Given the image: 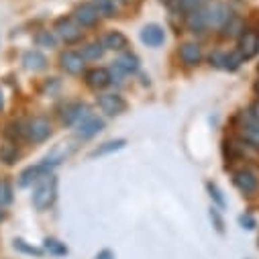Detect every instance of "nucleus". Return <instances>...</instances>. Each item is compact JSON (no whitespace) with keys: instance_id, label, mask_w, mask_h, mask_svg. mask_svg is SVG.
Instances as JSON below:
<instances>
[{"instance_id":"nucleus-1","label":"nucleus","mask_w":259,"mask_h":259,"mask_svg":"<svg viewBox=\"0 0 259 259\" xmlns=\"http://www.w3.org/2000/svg\"><path fill=\"white\" fill-rule=\"evenodd\" d=\"M57 198V178L47 174L37 182V188L33 192V204L37 210H47Z\"/></svg>"},{"instance_id":"nucleus-2","label":"nucleus","mask_w":259,"mask_h":259,"mask_svg":"<svg viewBox=\"0 0 259 259\" xmlns=\"http://www.w3.org/2000/svg\"><path fill=\"white\" fill-rule=\"evenodd\" d=\"M55 31L66 43H78L82 39V27L72 17H61L55 21Z\"/></svg>"},{"instance_id":"nucleus-3","label":"nucleus","mask_w":259,"mask_h":259,"mask_svg":"<svg viewBox=\"0 0 259 259\" xmlns=\"http://www.w3.org/2000/svg\"><path fill=\"white\" fill-rule=\"evenodd\" d=\"M259 53V33L253 29H243L239 35V55L241 59H253Z\"/></svg>"},{"instance_id":"nucleus-4","label":"nucleus","mask_w":259,"mask_h":259,"mask_svg":"<svg viewBox=\"0 0 259 259\" xmlns=\"http://www.w3.org/2000/svg\"><path fill=\"white\" fill-rule=\"evenodd\" d=\"M25 133L29 137V141L33 143H43L49 135H51V122L45 118V116H35L29 120Z\"/></svg>"},{"instance_id":"nucleus-5","label":"nucleus","mask_w":259,"mask_h":259,"mask_svg":"<svg viewBox=\"0 0 259 259\" xmlns=\"http://www.w3.org/2000/svg\"><path fill=\"white\" fill-rule=\"evenodd\" d=\"M102 128H104V120L98 118V116H94V114H88L86 118H82V120L76 124V135H78L80 139H90V137H94L96 133H100Z\"/></svg>"},{"instance_id":"nucleus-6","label":"nucleus","mask_w":259,"mask_h":259,"mask_svg":"<svg viewBox=\"0 0 259 259\" xmlns=\"http://www.w3.org/2000/svg\"><path fill=\"white\" fill-rule=\"evenodd\" d=\"M59 66H61L63 72H68L72 76H78L84 70V57L78 51H63L59 55Z\"/></svg>"},{"instance_id":"nucleus-7","label":"nucleus","mask_w":259,"mask_h":259,"mask_svg":"<svg viewBox=\"0 0 259 259\" xmlns=\"http://www.w3.org/2000/svg\"><path fill=\"white\" fill-rule=\"evenodd\" d=\"M98 106L102 108L104 114L116 116V114H122V112H124L126 102H124L122 96H118V94H100V96H98Z\"/></svg>"},{"instance_id":"nucleus-8","label":"nucleus","mask_w":259,"mask_h":259,"mask_svg":"<svg viewBox=\"0 0 259 259\" xmlns=\"http://www.w3.org/2000/svg\"><path fill=\"white\" fill-rule=\"evenodd\" d=\"M98 11L94 9V5L92 3H84V5H78L76 7V11H74V15H72V19L84 29V27H92V25H96L98 23Z\"/></svg>"},{"instance_id":"nucleus-9","label":"nucleus","mask_w":259,"mask_h":259,"mask_svg":"<svg viewBox=\"0 0 259 259\" xmlns=\"http://www.w3.org/2000/svg\"><path fill=\"white\" fill-rule=\"evenodd\" d=\"M241 55L239 53H229V51H212L210 53V63L221 70H237L241 66Z\"/></svg>"},{"instance_id":"nucleus-10","label":"nucleus","mask_w":259,"mask_h":259,"mask_svg":"<svg viewBox=\"0 0 259 259\" xmlns=\"http://www.w3.org/2000/svg\"><path fill=\"white\" fill-rule=\"evenodd\" d=\"M206 11V21H208V27H225L231 19V13L225 5L221 3H214L212 7L204 9Z\"/></svg>"},{"instance_id":"nucleus-11","label":"nucleus","mask_w":259,"mask_h":259,"mask_svg":"<svg viewBox=\"0 0 259 259\" xmlns=\"http://www.w3.org/2000/svg\"><path fill=\"white\" fill-rule=\"evenodd\" d=\"M233 184L243 192V194H253L257 190V178L251 169H239L233 174Z\"/></svg>"},{"instance_id":"nucleus-12","label":"nucleus","mask_w":259,"mask_h":259,"mask_svg":"<svg viewBox=\"0 0 259 259\" xmlns=\"http://www.w3.org/2000/svg\"><path fill=\"white\" fill-rule=\"evenodd\" d=\"M90 112H88V106L84 104V102H72V104H68L66 106V110H63V114H61V118H63V122L66 124H70V126H76L82 118H86Z\"/></svg>"},{"instance_id":"nucleus-13","label":"nucleus","mask_w":259,"mask_h":259,"mask_svg":"<svg viewBox=\"0 0 259 259\" xmlns=\"http://www.w3.org/2000/svg\"><path fill=\"white\" fill-rule=\"evenodd\" d=\"M72 151H74V147H72L70 143H59V145H55V147L45 155V159H43L41 163L51 169V167L59 165L61 161H66V157H70Z\"/></svg>"},{"instance_id":"nucleus-14","label":"nucleus","mask_w":259,"mask_h":259,"mask_svg":"<svg viewBox=\"0 0 259 259\" xmlns=\"http://www.w3.org/2000/svg\"><path fill=\"white\" fill-rule=\"evenodd\" d=\"M178 53H180V59L186 63V66H198L200 59H202V49H200V45H198V43H192V41L182 43Z\"/></svg>"},{"instance_id":"nucleus-15","label":"nucleus","mask_w":259,"mask_h":259,"mask_svg":"<svg viewBox=\"0 0 259 259\" xmlns=\"http://www.w3.org/2000/svg\"><path fill=\"white\" fill-rule=\"evenodd\" d=\"M110 82H112V76H110V72L106 68H94V70L86 72V84L90 88H94V90H102Z\"/></svg>"},{"instance_id":"nucleus-16","label":"nucleus","mask_w":259,"mask_h":259,"mask_svg":"<svg viewBox=\"0 0 259 259\" xmlns=\"http://www.w3.org/2000/svg\"><path fill=\"white\" fill-rule=\"evenodd\" d=\"M47 174H49V167H47V165H43V163L31 165V167H27V169H23V171H21V176H19V186L27 188V186H31V184L39 182L41 178H45Z\"/></svg>"},{"instance_id":"nucleus-17","label":"nucleus","mask_w":259,"mask_h":259,"mask_svg":"<svg viewBox=\"0 0 259 259\" xmlns=\"http://www.w3.org/2000/svg\"><path fill=\"white\" fill-rule=\"evenodd\" d=\"M241 135L247 143H251L253 147L259 149V122L251 114H245V120L241 124Z\"/></svg>"},{"instance_id":"nucleus-18","label":"nucleus","mask_w":259,"mask_h":259,"mask_svg":"<svg viewBox=\"0 0 259 259\" xmlns=\"http://www.w3.org/2000/svg\"><path fill=\"white\" fill-rule=\"evenodd\" d=\"M141 41L149 47H159L165 41V33L159 25H145L141 31Z\"/></svg>"},{"instance_id":"nucleus-19","label":"nucleus","mask_w":259,"mask_h":259,"mask_svg":"<svg viewBox=\"0 0 259 259\" xmlns=\"http://www.w3.org/2000/svg\"><path fill=\"white\" fill-rule=\"evenodd\" d=\"M23 66L29 72H41L47 66V57L43 53H39V51H27L23 55Z\"/></svg>"},{"instance_id":"nucleus-20","label":"nucleus","mask_w":259,"mask_h":259,"mask_svg":"<svg viewBox=\"0 0 259 259\" xmlns=\"http://www.w3.org/2000/svg\"><path fill=\"white\" fill-rule=\"evenodd\" d=\"M186 25L190 31L194 33H202L206 27H208V21H206V11L204 9H196L188 13V19H186Z\"/></svg>"},{"instance_id":"nucleus-21","label":"nucleus","mask_w":259,"mask_h":259,"mask_svg":"<svg viewBox=\"0 0 259 259\" xmlns=\"http://www.w3.org/2000/svg\"><path fill=\"white\" fill-rule=\"evenodd\" d=\"M114 68L120 72V74H135L139 70V57L133 55V53H124L116 59Z\"/></svg>"},{"instance_id":"nucleus-22","label":"nucleus","mask_w":259,"mask_h":259,"mask_svg":"<svg viewBox=\"0 0 259 259\" xmlns=\"http://www.w3.org/2000/svg\"><path fill=\"white\" fill-rule=\"evenodd\" d=\"M102 45H104L106 49H112V51H122V49H126L128 41H126V37H124L120 31H110V33L102 39Z\"/></svg>"},{"instance_id":"nucleus-23","label":"nucleus","mask_w":259,"mask_h":259,"mask_svg":"<svg viewBox=\"0 0 259 259\" xmlns=\"http://www.w3.org/2000/svg\"><path fill=\"white\" fill-rule=\"evenodd\" d=\"M17 159H19V147H17V143L5 141L3 145H0V161L7 163V165H13Z\"/></svg>"},{"instance_id":"nucleus-24","label":"nucleus","mask_w":259,"mask_h":259,"mask_svg":"<svg viewBox=\"0 0 259 259\" xmlns=\"http://www.w3.org/2000/svg\"><path fill=\"white\" fill-rule=\"evenodd\" d=\"M92 5L100 17H114L116 15V0H92Z\"/></svg>"},{"instance_id":"nucleus-25","label":"nucleus","mask_w":259,"mask_h":259,"mask_svg":"<svg viewBox=\"0 0 259 259\" xmlns=\"http://www.w3.org/2000/svg\"><path fill=\"white\" fill-rule=\"evenodd\" d=\"M104 51H106V47L102 45V41H98V43H88V45L82 49V57L96 61V59H100V57L104 55Z\"/></svg>"},{"instance_id":"nucleus-26","label":"nucleus","mask_w":259,"mask_h":259,"mask_svg":"<svg viewBox=\"0 0 259 259\" xmlns=\"http://www.w3.org/2000/svg\"><path fill=\"white\" fill-rule=\"evenodd\" d=\"M124 145H126V141H124V139L108 141V143H104L102 147H98L96 151H92V157H98V155H104V153H112V151H118V149H122Z\"/></svg>"},{"instance_id":"nucleus-27","label":"nucleus","mask_w":259,"mask_h":259,"mask_svg":"<svg viewBox=\"0 0 259 259\" xmlns=\"http://www.w3.org/2000/svg\"><path fill=\"white\" fill-rule=\"evenodd\" d=\"M35 43H37L39 47L53 49V47H55V43H57V39H55V35H53V33H49V31H41V33H37Z\"/></svg>"},{"instance_id":"nucleus-28","label":"nucleus","mask_w":259,"mask_h":259,"mask_svg":"<svg viewBox=\"0 0 259 259\" xmlns=\"http://www.w3.org/2000/svg\"><path fill=\"white\" fill-rule=\"evenodd\" d=\"M45 249L49 251V253H53V255H68V247L63 245L61 241H57V239H45Z\"/></svg>"},{"instance_id":"nucleus-29","label":"nucleus","mask_w":259,"mask_h":259,"mask_svg":"<svg viewBox=\"0 0 259 259\" xmlns=\"http://www.w3.org/2000/svg\"><path fill=\"white\" fill-rule=\"evenodd\" d=\"M11 200H13V188H11V184L7 180H0V208L11 204Z\"/></svg>"},{"instance_id":"nucleus-30","label":"nucleus","mask_w":259,"mask_h":259,"mask_svg":"<svg viewBox=\"0 0 259 259\" xmlns=\"http://www.w3.org/2000/svg\"><path fill=\"white\" fill-rule=\"evenodd\" d=\"M202 3H204V0H178V7L184 13H192L196 9H202Z\"/></svg>"},{"instance_id":"nucleus-31","label":"nucleus","mask_w":259,"mask_h":259,"mask_svg":"<svg viewBox=\"0 0 259 259\" xmlns=\"http://www.w3.org/2000/svg\"><path fill=\"white\" fill-rule=\"evenodd\" d=\"M15 249H19V251H23V253H29V255H41V249L29 247V245H27L25 241H21V239L15 241Z\"/></svg>"},{"instance_id":"nucleus-32","label":"nucleus","mask_w":259,"mask_h":259,"mask_svg":"<svg viewBox=\"0 0 259 259\" xmlns=\"http://www.w3.org/2000/svg\"><path fill=\"white\" fill-rule=\"evenodd\" d=\"M210 221L214 223V229H217L219 233H223V231H225V223H223V219H221V214H219V210H217V208H210Z\"/></svg>"},{"instance_id":"nucleus-33","label":"nucleus","mask_w":259,"mask_h":259,"mask_svg":"<svg viewBox=\"0 0 259 259\" xmlns=\"http://www.w3.org/2000/svg\"><path fill=\"white\" fill-rule=\"evenodd\" d=\"M23 133H25V128H21L19 122H13V124L7 126V137H13L15 139V137H21Z\"/></svg>"},{"instance_id":"nucleus-34","label":"nucleus","mask_w":259,"mask_h":259,"mask_svg":"<svg viewBox=\"0 0 259 259\" xmlns=\"http://www.w3.org/2000/svg\"><path fill=\"white\" fill-rule=\"evenodd\" d=\"M208 192H210V196L217 200V204H219V206H225V198H223L221 190H219L214 184H208Z\"/></svg>"},{"instance_id":"nucleus-35","label":"nucleus","mask_w":259,"mask_h":259,"mask_svg":"<svg viewBox=\"0 0 259 259\" xmlns=\"http://www.w3.org/2000/svg\"><path fill=\"white\" fill-rule=\"evenodd\" d=\"M239 223L243 225V229H249V231L255 227V219H253L251 214H243V217L239 219Z\"/></svg>"},{"instance_id":"nucleus-36","label":"nucleus","mask_w":259,"mask_h":259,"mask_svg":"<svg viewBox=\"0 0 259 259\" xmlns=\"http://www.w3.org/2000/svg\"><path fill=\"white\" fill-rule=\"evenodd\" d=\"M94 259H114V255H112V251H110V249H102Z\"/></svg>"},{"instance_id":"nucleus-37","label":"nucleus","mask_w":259,"mask_h":259,"mask_svg":"<svg viewBox=\"0 0 259 259\" xmlns=\"http://www.w3.org/2000/svg\"><path fill=\"white\" fill-rule=\"evenodd\" d=\"M249 114H251V116H253V118L259 122V102H255V104L251 106V112H249Z\"/></svg>"},{"instance_id":"nucleus-38","label":"nucleus","mask_w":259,"mask_h":259,"mask_svg":"<svg viewBox=\"0 0 259 259\" xmlns=\"http://www.w3.org/2000/svg\"><path fill=\"white\" fill-rule=\"evenodd\" d=\"M3 104H5V100H3V92H0V110H3Z\"/></svg>"},{"instance_id":"nucleus-39","label":"nucleus","mask_w":259,"mask_h":259,"mask_svg":"<svg viewBox=\"0 0 259 259\" xmlns=\"http://www.w3.org/2000/svg\"><path fill=\"white\" fill-rule=\"evenodd\" d=\"M255 92H257V96H259V82L255 84Z\"/></svg>"},{"instance_id":"nucleus-40","label":"nucleus","mask_w":259,"mask_h":259,"mask_svg":"<svg viewBox=\"0 0 259 259\" xmlns=\"http://www.w3.org/2000/svg\"><path fill=\"white\" fill-rule=\"evenodd\" d=\"M165 3H169V0H165Z\"/></svg>"}]
</instances>
